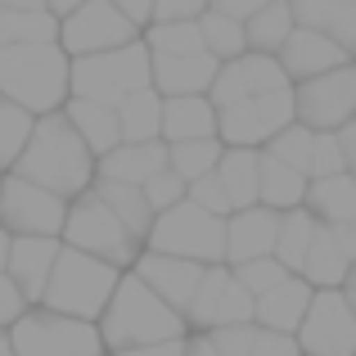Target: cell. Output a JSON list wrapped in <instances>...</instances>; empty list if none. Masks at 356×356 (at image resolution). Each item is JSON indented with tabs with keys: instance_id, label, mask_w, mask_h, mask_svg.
<instances>
[{
	"instance_id": "1",
	"label": "cell",
	"mask_w": 356,
	"mask_h": 356,
	"mask_svg": "<svg viewBox=\"0 0 356 356\" xmlns=\"http://www.w3.org/2000/svg\"><path fill=\"white\" fill-rule=\"evenodd\" d=\"M9 172L36 181L41 190L59 194V199H81L86 190H95L99 181V158L86 140L77 136V127L68 122V113H45L36 118V131L27 140L23 158Z\"/></svg>"
},
{
	"instance_id": "2",
	"label": "cell",
	"mask_w": 356,
	"mask_h": 356,
	"mask_svg": "<svg viewBox=\"0 0 356 356\" xmlns=\"http://www.w3.org/2000/svg\"><path fill=\"white\" fill-rule=\"evenodd\" d=\"M0 95L32 108L36 118L63 113L72 99V54L59 41L0 50Z\"/></svg>"
},
{
	"instance_id": "3",
	"label": "cell",
	"mask_w": 356,
	"mask_h": 356,
	"mask_svg": "<svg viewBox=\"0 0 356 356\" xmlns=\"http://www.w3.org/2000/svg\"><path fill=\"white\" fill-rule=\"evenodd\" d=\"M185 325L190 321H185L172 302H163V298L131 270V275H122L113 302H108L104 321H99V334H104L108 352H131V348H149V343L185 339Z\"/></svg>"
},
{
	"instance_id": "4",
	"label": "cell",
	"mask_w": 356,
	"mask_h": 356,
	"mask_svg": "<svg viewBox=\"0 0 356 356\" xmlns=\"http://www.w3.org/2000/svg\"><path fill=\"white\" fill-rule=\"evenodd\" d=\"M118 284H122V266L63 243L41 307H50V312H59V316H77V321H104Z\"/></svg>"
},
{
	"instance_id": "5",
	"label": "cell",
	"mask_w": 356,
	"mask_h": 356,
	"mask_svg": "<svg viewBox=\"0 0 356 356\" xmlns=\"http://www.w3.org/2000/svg\"><path fill=\"white\" fill-rule=\"evenodd\" d=\"M149 86H154V50H149L145 36L122 45V50L72 59V95L77 99H99V104L118 108L127 95Z\"/></svg>"
},
{
	"instance_id": "6",
	"label": "cell",
	"mask_w": 356,
	"mask_h": 356,
	"mask_svg": "<svg viewBox=\"0 0 356 356\" xmlns=\"http://www.w3.org/2000/svg\"><path fill=\"white\" fill-rule=\"evenodd\" d=\"M226 221L230 217H217L203 203L185 199L176 208L158 212L154 230H149V248L172 252V257H190L199 266H221L226 261Z\"/></svg>"
},
{
	"instance_id": "7",
	"label": "cell",
	"mask_w": 356,
	"mask_h": 356,
	"mask_svg": "<svg viewBox=\"0 0 356 356\" xmlns=\"http://www.w3.org/2000/svg\"><path fill=\"white\" fill-rule=\"evenodd\" d=\"M63 243L90 252V257H104V261H113V266H136L140 261V243L131 239V230L122 226L118 212L108 208L95 190L72 199L68 226H63Z\"/></svg>"
},
{
	"instance_id": "8",
	"label": "cell",
	"mask_w": 356,
	"mask_h": 356,
	"mask_svg": "<svg viewBox=\"0 0 356 356\" xmlns=\"http://www.w3.org/2000/svg\"><path fill=\"white\" fill-rule=\"evenodd\" d=\"M18 356H104V334L95 321H77V316H59L50 307H36L9 330Z\"/></svg>"
},
{
	"instance_id": "9",
	"label": "cell",
	"mask_w": 356,
	"mask_h": 356,
	"mask_svg": "<svg viewBox=\"0 0 356 356\" xmlns=\"http://www.w3.org/2000/svg\"><path fill=\"white\" fill-rule=\"evenodd\" d=\"M68 199H59V194L41 190L36 181H27V176L18 172H5L0 176V226L9 230L14 239H54L63 235V226H68Z\"/></svg>"
},
{
	"instance_id": "10",
	"label": "cell",
	"mask_w": 356,
	"mask_h": 356,
	"mask_svg": "<svg viewBox=\"0 0 356 356\" xmlns=\"http://www.w3.org/2000/svg\"><path fill=\"white\" fill-rule=\"evenodd\" d=\"M293 122H298L293 86L266 90V95H252V99H239V104L221 108V140L230 149H266Z\"/></svg>"
},
{
	"instance_id": "11",
	"label": "cell",
	"mask_w": 356,
	"mask_h": 356,
	"mask_svg": "<svg viewBox=\"0 0 356 356\" xmlns=\"http://www.w3.org/2000/svg\"><path fill=\"white\" fill-rule=\"evenodd\" d=\"M145 27L131 14H122L113 0H86L81 9H72L63 18V36L59 45L72 59H86V54H104V50H122V45L140 41Z\"/></svg>"
},
{
	"instance_id": "12",
	"label": "cell",
	"mask_w": 356,
	"mask_h": 356,
	"mask_svg": "<svg viewBox=\"0 0 356 356\" xmlns=\"http://www.w3.org/2000/svg\"><path fill=\"white\" fill-rule=\"evenodd\" d=\"M185 321H190V330H199V334L226 330V325H252L257 321V298L243 289L235 266L221 261V266H208L203 289H199V298H194V307L185 312Z\"/></svg>"
},
{
	"instance_id": "13",
	"label": "cell",
	"mask_w": 356,
	"mask_h": 356,
	"mask_svg": "<svg viewBox=\"0 0 356 356\" xmlns=\"http://www.w3.org/2000/svg\"><path fill=\"white\" fill-rule=\"evenodd\" d=\"M298 343L302 356H356V307L348 289H316Z\"/></svg>"
},
{
	"instance_id": "14",
	"label": "cell",
	"mask_w": 356,
	"mask_h": 356,
	"mask_svg": "<svg viewBox=\"0 0 356 356\" xmlns=\"http://www.w3.org/2000/svg\"><path fill=\"white\" fill-rule=\"evenodd\" d=\"M298 99V122L312 131H343L356 118V63L325 72V77L298 81L293 86Z\"/></svg>"
},
{
	"instance_id": "15",
	"label": "cell",
	"mask_w": 356,
	"mask_h": 356,
	"mask_svg": "<svg viewBox=\"0 0 356 356\" xmlns=\"http://www.w3.org/2000/svg\"><path fill=\"white\" fill-rule=\"evenodd\" d=\"M293 86L284 72V63H280V54H261V50H248L239 54V59L221 63L217 81H212V104L217 108H230L239 104V99H252V95H266V90H284Z\"/></svg>"
},
{
	"instance_id": "16",
	"label": "cell",
	"mask_w": 356,
	"mask_h": 356,
	"mask_svg": "<svg viewBox=\"0 0 356 356\" xmlns=\"http://www.w3.org/2000/svg\"><path fill=\"white\" fill-rule=\"evenodd\" d=\"M136 275L145 280L163 302H172L176 312L185 316L194 307V298H199L208 266H199V261H190V257H172V252H154V248H149V252H140Z\"/></svg>"
},
{
	"instance_id": "17",
	"label": "cell",
	"mask_w": 356,
	"mask_h": 356,
	"mask_svg": "<svg viewBox=\"0 0 356 356\" xmlns=\"http://www.w3.org/2000/svg\"><path fill=\"white\" fill-rule=\"evenodd\" d=\"M280 217L284 212L266 208H243L226 221V261L230 266H243V261H257V257H275V239H280Z\"/></svg>"
},
{
	"instance_id": "18",
	"label": "cell",
	"mask_w": 356,
	"mask_h": 356,
	"mask_svg": "<svg viewBox=\"0 0 356 356\" xmlns=\"http://www.w3.org/2000/svg\"><path fill=\"white\" fill-rule=\"evenodd\" d=\"M280 63H284L289 81H312V77H325V72L343 68V63H356L348 50H343L334 36L325 32H312V27H298L293 36H289V45L280 50Z\"/></svg>"
},
{
	"instance_id": "19",
	"label": "cell",
	"mask_w": 356,
	"mask_h": 356,
	"mask_svg": "<svg viewBox=\"0 0 356 356\" xmlns=\"http://www.w3.org/2000/svg\"><path fill=\"white\" fill-rule=\"evenodd\" d=\"M221 72V59L208 50L199 54H154V86L163 99L176 95H208Z\"/></svg>"
},
{
	"instance_id": "20",
	"label": "cell",
	"mask_w": 356,
	"mask_h": 356,
	"mask_svg": "<svg viewBox=\"0 0 356 356\" xmlns=\"http://www.w3.org/2000/svg\"><path fill=\"white\" fill-rule=\"evenodd\" d=\"M172 167V145L167 140H149V145H118L113 154L99 158V176L122 185H140L145 190L158 172Z\"/></svg>"
},
{
	"instance_id": "21",
	"label": "cell",
	"mask_w": 356,
	"mask_h": 356,
	"mask_svg": "<svg viewBox=\"0 0 356 356\" xmlns=\"http://www.w3.org/2000/svg\"><path fill=\"white\" fill-rule=\"evenodd\" d=\"M316 302V284L302 275H289L280 289L257 298V325L261 330H280V334H298Z\"/></svg>"
},
{
	"instance_id": "22",
	"label": "cell",
	"mask_w": 356,
	"mask_h": 356,
	"mask_svg": "<svg viewBox=\"0 0 356 356\" xmlns=\"http://www.w3.org/2000/svg\"><path fill=\"white\" fill-rule=\"evenodd\" d=\"M63 243L59 239H14V252H9V275L18 280V289L27 293V302L41 307L45 302V289H50L54 275V261H59Z\"/></svg>"
},
{
	"instance_id": "23",
	"label": "cell",
	"mask_w": 356,
	"mask_h": 356,
	"mask_svg": "<svg viewBox=\"0 0 356 356\" xmlns=\"http://www.w3.org/2000/svg\"><path fill=\"white\" fill-rule=\"evenodd\" d=\"M221 136V108L212 95H176L163 108V140L185 145V140H212Z\"/></svg>"
},
{
	"instance_id": "24",
	"label": "cell",
	"mask_w": 356,
	"mask_h": 356,
	"mask_svg": "<svg viewBox=\"0 0 356 356\" xmlns=\"http://www.w3.org/2000/svg\"><path fill=\"white\" fill-rule=\"evenodd\" d=\"M298 27L325 32L356 59V0H293Z\"/></svg>"
},
{
	"instance_id": "25",
	"label": "cell",
	"mask_w": 356,
	"mask_h": 356,
	"mask_svg": "<svg viewBox=\"0 0 356 356\" xmlns=\"http://www.w3.org/2000/svg\"><path fill=\"white\" fill-rule=\"evenodd\" d=\"M63 113H68V122L77 127V136L95 149V158L113 154V149L122 145V118H118L113 104H99V99H77V95H72Z\"/></svg>"
},
{
	"instance_id": "26",
	"label": "cell",
	"mask_w": 356,
	"mask_h": 356,
	"mask_svg": "<svg viewBox=\"0 0 356 356\" xmlns=\"http://www.w3.org/2000/svg\"><path fill=\"white\" fill-rule=\"evenodd\" d=\"M217 181L226 185L235 212L257 208L261 203V149H230L226 145V158H221V167H217Z\"/></svg>"
},
{
	"instance_id": "27",
	"label": "cell",
	"mask_w": 356,
	"mask_h": 356,
	"mask_svg": "<svg viewBox=\"0 0 356 356\" xmlns=\"http://www.w3.org/2000/svg\"><path fill=\"white\" fill-rule=\"evenodd\" d=\"M307 190H312V176L289 167V163H280L275 154L261 149V203H266V208H275V212L307 208Z\"/></svg>"
},
{
	"instance_id": "28",
	"label": "cell",
	"mask_w": 356,
	"mask_h": 356,
	"mask_svg": "<svg viewBox=\"0 0 356 356\" xmlns=\"http://www.w3.org/2000/svg\"><path fill=\"white\" fill-rule=\"evenodd\" d=\"M307 208L316 212V221H330V226H356V176L339 172L312 181L307 190Z\"/></svg>"
},
{
	"instance_id": "29",
	"label": "cell",
	"mask_w": 356,
	"mask_h": 356,
	"mask_svg": "<svg viewBox=\"0 0 356 356\" xmlns=\"http://www.w3.org/2000/svg\"><path fill=\"white\" fill-rule=\"evenodd\" d=\"M95 194L118 212V221L131 230V239H136V243H149V230H154L158 212L149 208V199H145V190H140V185H122V181H104V176H99V181H95Z\"/></svg>"
},
{
	"instance_id": "30",
	"label": "cell",
	"mask_w": 356,
	"mask_h": 356,
	"mask_svg": "<svg viewBox=\"0 0 356 356\" xmlns=\"http://www.w3.org/2000/svg\"><path fill=\"white\" fill-rule=\"evenodd\" d=\"M163 108L167 99L158 95V86L136 90L118 104L122 118V145H149V140H163Z\"/></svg>"
},
{
	"instance_id": "31",
	"label": "cell",
	"mask_w": 356,
	"mask_h": 356,
	"mask_svg": "<svg viewBox=\"0 0 356 356\" xmlns=\"http://www.w3.org/2000/svg\"><path fill=\"white\" fill-rule=\"evenodd\" d=\"M59 36H63V18L54 9H0V50L59 41Z\"/></svg>"
},
{
	"instance_id": "32",
	"label": "cell",
	"mask_w": 356,
	"mask_h": 356,
	"mask_svg": "<svg viewBox=\"0 0 356 356\" xmlns=\"http://www.w3.org/2000/svg\"><path fill=\"white\" fill-rule=\"evenodd\" d=\"M316 230H321V221H316L312 208H293L280 217V239H275V257L284 261L293 275H302L307 257H312V243H316Z\"/></svg>"
},
{
	"instance_id": "33",
	"label": "cell",
	"mask_w": 356,
	"mask_h": 356,
	"mask_svg": "<svg viewBox=\"0 0 356 356\" xmlns=\"http://www.w3.org/2000/svg\"><path fill=\"white\" fill-rule=\"evenodd\" d=\"M348 275H352V257L339 248V239H334L330 226L321 221L316 243H312V257H307V266H302V280H312L316 289H343Z\"/></svg>"
},
{
	"instance_id": "34",
	"label": "cell",
	"mask_w": 356,
	"mask_h": 356,
	"mask_svg": "<svg viewBox=\"0 0 356 356\" xmlns=\"http://www.w3.org/2000/svg\"><path fill=\"white\" fill-rule=\"evenodd\" d=\"M298 32V18H293V0H270L266 9L248 18V50L261 54H280L289 45V36Z\"/></svg>"
},
{
	"instance_id": "35",
	"label": "cell",
	"mask_w": 356,
	"mask_h": 356,
	"mask_svg": "<svg viewBox=\"0 0 356 356\" xmlns=\"http://www.w3.org/2000/svg\"><path fill=\"white\" fill-rule=\"evenodd\" d=\"M199 27H203V45H208V54H217L221 63L248 54V23H239V18H230V14L208 9V14L199 18Z\"/></svg>"
},
{
	"instance_id": "36",
	"label": "cell",
	"mask_w": 356,
	"mask_h": 356,
	"mask_svg": "<svg viewBox=\"0 0 356 356\" xmlns=\"http://www.w3.org/2000/svg\"><path fill=\"white\" fill-rule=\"evenodd\" d=\"M226 158V140L212 136V140H185V145H172V172H181L185 181H203L212 176Z\"/></svg>"
},
{
	"instance_id": "37",
	"label": "cell",
	"mask_w": 356,
	"mask_h": 356,
	"mask_svg": "<svg viewBox=\"0 0 356 356\" xmlns=\"http://www.w3.org/2000/svg\"><path fill=\"white\" fill-rule=\"evenodd\" d=\"M32 131H36L32 108H23V104H14V99L0 95V163L5 167L18 163L23 149H27V140H32Z\"/></svg>"
},
{
	"instance_id": "38",
	"label": "cell",
	"mask_w": 356,
	"mask_h": 356,
	"mask_svg": "<svg viewBox=\"0 0 356 356\" xmlns=\"http://www.w3.org/2000/svg\"><path fill=\"white\" fill-rule=\"evenodd\" d=\"M145 41H149L154 54H199V50H208L199 23H149Z\"/></svg>"
},
{
	"instance_id": "39",
	"label": "cell",
	"mask_w": 356,
	"mask_h": 356,
	"mask_svg": "<svg viewBox=\"0 0 356 356\" xmlns=\"http://www.w3.org/2000/svg\"><path fill=\"white\" fill-rule=\"evenodd\" d=\"M312 149H316V131L302 127V122H293L289 131H280V136L266 145V154H275L280 163L298 167V172H312Z\"/></svg>"
},
{
	"instance_id": "40",
	"label": "cell",
	"mask_w": 356,
	"mask_h": 356,
	"mask_svg": "<svg viewBox=\"0 0 356 356\" xmlns=\"http://www.w3.org/2000/svg\"><path fill=\"white\" fill-rule=\"evenodd\" d=\"M339 172H352L348 167V149H343V136L339 131H316V149H312V181H325V176H339Z\"/></svg>"
},
{
	"instance_id": "41",
	"label": "cell",
	"mask_w": 356,
	"mask_h": 356,
	"mask_svg": "<svg viewBox=\"0 0 356 356\" xmlns=\"http://www.w3.org/2000/svg\"><path fill=\"white\" fill-rule=\"evenodd\" d=\"M235 275L243 280V289H248L252 298H261V293H270V289H280L293 270L284 266L280 257H257V261H243V266H235Z\"/></svg>"
},
{
	"instance_id": "42",
	"label": "cell",
	"mask_w": 356,
	"mask_h": 356,
	"mask_svg": "<svg viewBox=\"0 0 356 356\" xmlns=\"http://www.w3.org/2000/svg\"><path fill=\"white\" fill-rule=\"evenodd\" d=\"M145 199H149V208H154V212H167V208H176V203L190 199V181H185L181 172L167 167V172H158L154 181L145 185Z\"/></svg>"
},
{
	"instance_id": "43",
	"label": "cell",
	"mask_w": 356,
	"mask_h": 356,
	"mask_svg": "<svg viewBox=\"0 0 356 356\" xmlns=\"http://www.w3.org/2000/svg\"><path fill=\"white\" fill-rule=\"evenodd\" d=\"M190 199H194V203H203L208 212H217V217H235V203H230L226 185L217 181V172L203 176V181H194V185H190Z\"/></svg>"
},
{
	"instance_id": "44",
	"label": "cell",
	"mask_w": 356,
	"mask_h": 356,
	"mask_svg": "<svg viewBox=\"0 0 356 356\" xmlns=\"http://www.w3.org/2000/svg\"><path fill=\"white\" fill-rule=\"evenodd\" d=\"M27 307H32V302H27V293L18 289V280L9 275V270H0V325L14 330V325L27 316Z\"/></svg>"
},
{
	"instance_id": "45",
	"label": "cell",
	"mask_w": 356,
	"mask_h": 356,
	"mask_svg": "<svg viewBox=\"0 0 356 356\" xmlns=\"http://www.w3.org/2000/svg\"><path fill=\"white\" fill-rule=\"evenodd\" d=\"M208 9H212V0H158L154 23H199Z\"/></svg>"
},
{
	"instance_id": "46",
	"label": "cell",
	"mask_w": 356,
	"mask_h": 356,
	"mask_svg": "<svg viewBox=\"0 0 356 356\" xmlns=\"http://www.w3.org/2000/svg\"><path fill=\"white\" fill-rule=\"evenodd\" d=\"M212 343H217L226 356H252V343H257V321H252V325H226V330H212Z\"/></svg>"
},
{
	"instance_id": "47",
	"label": "cell",
	"mask_w": 356,
	"mask_h": 356,
	"mask_svg": "<svg viewBox=\"0 0 356 356\" xmlns=\"http://www.w3.org/2000/svg\"><path fill=\"white\" fill-rule=\"evenodd\" d=\"M252 356H302V343H298V334H280V330H261L257 325Z\"/></svg>"
},
{
	"instance_id": "48",
	"label": "cell",
	"mask_w": 356,
	"mask_h": 356,
	"mask_svg": "<svg viewBox=\"0 0 356 356\" xmlns=\"http://www.w3.org/2000/svg\"><path fill=\"white\" fill-rule=\"evenodd\" d=\"M270 0H212V9L217 14H230V18H239V23H248L257 9H266Z\"/></svg>"
},
{
	"instance_id": "49",
	"label": "cell",
	"mask_w": 356,
	"mask_h": 356,
	"mask_svg": "<svg viewBox=\"0 0 356 356\" xmlns=\"http://www.w3.org/2000/svg\"><path fill=\"white\" fill-rule=\"evenodd\" d=\"M113 356H185V339H172V343H149V348H131V352H113Z\"/></svg>"
},
{
	"instance_id": "50",
	"label": "cell",
	"mask_w": 356,
	"mask_h": 356,
	"mask_svg": "<svg viewBox=\"0 0 356 356\" xmlns=\"http://www.w3.org/2000/svg\"><path fill=\"white\" fill-rule=\"evenodd\" d=\"M113 5L122 9V14H131L140 27H149V23H154V5H158V0H113Z\"/></svg>"
},
{
	"instance_id": "51",
	"label": "cell",
	"mask_w": 356,
	"mask_h": 356,
	"mask_svg": "<svg viewBox=\"0 0 356 356\" xmlns=\"http://www.w3.org/2000/svg\"><path fill=\"white\" fill-rule=\"evenodd\" d=\"M185 356H226L212 343V334H194V339H185Z\"/></svg>"
},
{
	"instance_id": "52",
	"label": "cell",
	"mask_w": 356,
	"mask_h": 356,
	"mask_svg": "<svg viewBox=\"0 0 356 356\" xmlns=\"http://www.w3.org/2000/svg\"><path fill=\"white\" fill-rule=\"evenodd\" d=\"M0 9H50V0H0Z\"/></svg>"
},
{
	"instance_id": "53",
	"label": "cell",
	"mask_w": 356,
	"mask_h": 356,
	"mask_svg": "<svg viewBox=\"0 0 356 356\" xmlns=\"http://www.w3.org/2000/svg\"><path fill=\"white\" fill-rule=\"evenodd\" d=\"M81 5H86V0H50V9H54L59 18H68L72 9H81Z\"/></svg>"
},
{
	"instance_id": "54",
	"label": "cell",
	"mask_w": 356,
	"mask_h": 356,
	"mask_svg": "<svg viewBox=\"0 0 356 356\" xmlns=\"http://www.w3.org/2000/svg\"><path fill=\"white\" fill-rule=\"evenodd\" d=\"M0 356H18V352H14V339H9L5 330H0Z\"/></svg>"
},
{
	"instance_id": "55",
	"label": "cell",
	"mask_w": 356,
	"mask_h": 356,
	"mask_svg": "<svg viewBox=\"0 0 356 356\" xmlns=\"http://www.w3.org/2000/svg\"><path fill=\"white\" fill-rule=\"evenodd\" d=\"M343 289H348V293H356V261H352V275H348V284H343Z\"/></svg>"
},
{
	"instance_id": "56",
	"label": "cell",
	"mask_w": 356,
	"mask_h": 356,
	"mask_svg": "<svg viewBox=\"0 0 356 356\" xmlns=\"http://www.w3.org/2000/svg\"><path fill=\"white\" fill-rule=\"evenodd\" d=\"M0 176H5V163H0Z\"/></svg>"
},
{
	"instance_id": "57",
	"label": "cell",
	"mask_w": 356,
	"mask_h": 356,
	"mask_svg": "<svg viewBox=\"0 0 356 356\" xmlns=\"http://www.w3.org/2000/svg\"><path fill=\"white\" fill-rule=\"evenodd\" d=\"M352 122H356V118H352Z\"/></svg>"
}]
</instances>
